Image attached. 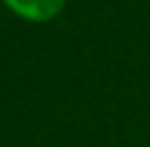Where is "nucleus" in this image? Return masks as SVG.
I'll use <instances>...</instances> for the list:
<instances>
[{"mask_svg":"<svg viewBox=\"0 0 150 147\" xmlns=\"http://www.w3.org/2000/svg\"><path fill=\"white\" fill-rule=\"evenodd\" d=\"M3 3L15 15H20L30 22H47L52 17H57L64 8V0H3Z\"/></svg>","mask_w":150,"mask_h":147,"instance_id":"1","label":"nucleus"}]
</instances>
